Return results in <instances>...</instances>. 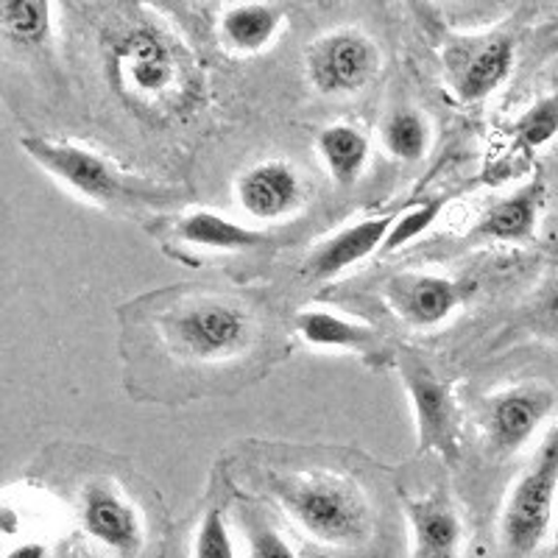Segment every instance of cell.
Masks as SVG:
<instances>
[{
  "instance_id": "obj_1",
  "label": "cell",
  "mask_w": 558,
  "mask_h": 558,
  "mask_svg": "<svg viewBox=\"0 0 558 558\" xmlns=\"http://www.w3.org/2000/svg\"><path fill=\"white\" fill-rule=\"evenodd\" d=\"M114 89L143 114H179L198 101L187 53L154 26L129 32L112 51Z\"/></svg>"
},
{
  "instance_id": "obj_2",
  "label": "cell",
  "mask_w": 558,
  "mask_h": 558,
  "mask_svg": "<svg viewBox=\"0 0 558 558\" xmlns=\"http://www.w3.org/2000/svg\"><path fill=\"white\" fill-rule=\"evenodd\" d=\"M20 146L45 173H51L70 193H76L96 207L143 209L162 207V204H171L177 198V193L157 187L146 179L132 177L104 154L76 146V143L28 134V137H20Z\"/></svg>"
},
{
  "instance_id": "obj_3",
  "label": "cell",
  "mask_w": 558,
  "mask_h": 558,
  "mask_svg": "<svg viewBox=\"0 0 558 558\" xmlns=\"http://www.w3.org/2000/svg\"><path fill=\"white\" fill-rule=\"evenodd\" d=\"M277 495L288 517L322 545L352 547L368 536L366 497L347 477L291 475Z\"/></svg>"
},
{
  "instance_id": "obj_4",
  "label": "cell",
  "mask_w": 558,
  "mask_h": 558,
  "mask_svg": "<svg viewBox=\"0 0 558 558\" xmlns=\"http://www.w3.org/2000/svg\"><path fill=\"white\" fill-rule=\"evenodd\" d=\"M166 343L179 357L223 361L252 341V316L235 299L198 296L179 302L162 316Z\"/></svg>"
},
{
  "instance_id": "obj_5",
  "label": "cell",
  "mask_w": 558,
  "mask_h": 558,
  "mask_svg": "<svg viewBox=\"0 0 558 558\" xmlns=\"http://www.w3.org/2000/svg\"><path fill=\"white\" fill-rule=\"evenodd\" d=\"M558 492V425L553 427L542 450L517 481L502 508L500 533L511 553L527 556L542 545L550 531L553 506Z\"/></svg>"
},
{
  "instance_id": "obj_6",
  "label": "cell",
  "mask_w": 558,
  "mask_h": 558,
  "mask_svg": "<svg viewBox=\"0 0 558 558\" xmlns=\"http://www.w3.org/2000/svg\"><path fill=\"white\" fill-rule=\"evenodd\" d=\"M400 377L405 383L408 400L416 418V452H436L456 466L461 458V433H458V408L452 388L438 380L425 361L413 352H402Z\"/></svg>"
},
{
  "instance_id": "obj_7",
  "label": "cell",
  "mask_w": 558,
  "mask_h": 558,
  "mask_svg": "<svg viewBox=\"0 0 558 558\" xmlns=\"http://www.w3.org/2000/svg\"><path fill=\"white\" fill-rule=\"evenodd\" d=\"M305 68L318 96H352L375 78L380 51L363 32H330L307 48Z\"/></svg>"
},
{
  "instance_id": "obj_8",
  "label": "cell",
  "mask_w": 558,
  "mask_h": 558,
  "mask_svg": "<svg viewBox=\"0 0 558 558\" xmlns=\"http://www.w3.org/2000/svg\"><path fill=\"white\" fill-rule=\"evenodd\" d=\"M475 286L436 274H400L386 286L388 305L413 327H438L472 296Z\"/></svg>"
},
{
  "instance_id": "obj_9",
  "label": "cell",
  "mask_w": 558,
  "mask_h": 558,
  "mask_svg": "<svg viewBox=\"0 0 558 558\" xmlns=\"http://www.w3.org/2000/svg\"><path fill=\"white\" fill-rule=\"evenodd\" d=\"M556 408V393L547 386H517L488 402V438L500 456L522 450Z\"/></svg>"
},
{
  "instance_id": "obj_10",
  "label": "cell",
  "mask_w": 558,
  "mask_h": 558,
  "mask_svg": "<svg viewBox=\"0 0 558 558\" xmlns=\"http://www.w3.org/2000/svg\"><path fill=\"white\" fill-rule=\"evenodd\" d=\"M82 527L98 545L121 558H134L143 547V525L126 497L104 481H93L82 497Z\"/></svg>"
},
{
  "instance_id": "obj_11",
  "label": "cell",
  "mask_w": 558,
  "mask_h": 558,
  "mask_svg": "<svg viewBox=\"0 0 558 558\" xmlns=\"http://www.w3.org/2000/svg\"><path fill=\"white\" fill-rule=\"evenodd\" d=\"M235 196L243 213L254 221H282L302 202V182L293 166L282 159H266L238 179Z\"/></svg>"
},
{
  "instance_id": "obj_12",
  "label": "cell",
  "mask_w": 558,
  "mask_h": 558,
  "mask_svg": "<svg viewBox=\"0 0 558 558\" xmlns=\"http://www.w3.org/2000/svg\"><path fill=\"white\" fill-rule=\"evenodd\" d=\"M402 213H383V216L363 218V221L352 223V227L341 229L330 241H324L307 260V274L313 279H332L343 274L347 268L357 266L366 260L368 254H375L377 248L383 252L388 235H391L393 223Z\"/></svg>"
},
{
  "instance_id": "obj_13",
  "label": "cell",
  "mask_w": 558,
  "mask_h": 558,
  "mask_svg": "<svg viewBox=\"0 0 558 558\" xmlns=\"http://www.w3.org/2000/svg\"><path fill=\"white\" fill-rule=\"evenodd\" d=\"M413 531V558H458L461 520L445 495L408 500Z\"/></svg>"
},
{
  "instance_id": "obj_14",
  "label": "cell",
  "mask_w": 558,
  "mask_h": 558,
  "mask_svg": "<svg viewBox=\"0 0 558 558\" xmlns=\"http://www.w3.org/2000/svg\"><path fill=\"white\" fill-rule=\"evenodd\" d=\"M514 68V43L508 37H488L472 45L470 57L456 64V96L463 104H477L492 96Z\"/></svg>"
},
{
  "instance_id": "obj_15",
  "label": "cell",
  "mask_w": 558,
  "mask_h": 558,
  "mask_svg": "<svg viewBox=\"0 0 558 558\" xmlns=\"http://www.w3.org/2000/svg\"><path fill=\"white\" fill-rule=\"evenodd\" d=\"M296 332L302 341L311 347L322 349H343V352H355L363 361H375L383 352V338L372 327L349 318L338 316L330 311H302L296 316Z\"/></svg>"
},
{
  "instance_id": "obj_16",
  "label": "cell",
  "mask_w": 558,
  "mask_h": 558,
  "mask_svg": "<svg viewBox=\"0 0 558 558\" xmlns=\"http://www.w3.org/2000/svg\"><path fill=\"white\" fill-rule=\"evenodd\" d=\"M542 196H545L542 182H533L514 196L500 198L472 227V235L492 238V241H527L536 232Z\"/></svg>"
},
{
  "instance_id": "obj_17",
  "label": "cell",
  "mask_w": 558,
  "mask_h": 558,
  "mask_svg": "<svg viewBox=\"0 0 558 558\" xmlns=\"http://www.w3.org/2000/svg\"><path fill=\"white\" fill-rule=\"evenodd\" d=\"M179 241L191 246L209 248V252H248V248L266 246V235L252 227L223 218L213 209H196L179 218L177 223Z\"/></svg>"
},
{
  "instance_id": "obj_18",
  "label": "cell",
  "mask_w": 558,
  "mask_h": 558,
  "mask_svg": "<svg viewBox=\"0 0 558 558\" xmlns=\"http://www.w3.org/2000/svg\"><path fill=\"white\" fill-rule=\"evenodd\" d=\"M286 12L274 3H238L221 17V37L238 53H260L277 39Z\"/></svg>"
},
{
  "instance_id": "obj_19",
  "label": "cell",
  "mask_w": 558,
  "mask_h": 558,
  "mask_svg": "<svg viewBox=\"0 0 558 558\" xmlns=\"http://www.w3.org/2000/svg\"><path fill=\"white\" fill-rule=\"evenodd\" d=\"M318 154H322L324 166L330 171L332 182L349 187L363 177L368 162V140L366 134L352 126H327L316 137Z\"/></svg>"
},
{
  "instance_id": "obj_20",
  "label": "cell",
  "mask_w": 558,
  "mask_h": 558,
  "mask_svg": "<svg viewBox=\"0 0 558 558\" xmlns=\"http://www.w3.org/2000/svg\"><path fill=\"white\" fill-rule=\"evenodd\" d=\"M3 34L20 48H39L51 37V3L43 0H3L0 3Z\"/></svg>"
},
{
  "instance_id": "obj_21",
  "label": "cell",
  "mask_w": 558,
  "mask_h": 558,
  "mask_svg": "<svg viewBox=\"0 0 558 558\" xmlns=\"http://www.w3.org/2000/svg\"><path fill=\"white\" fill-rule=\"evenodd\" d=\"M383 143L400 162H418L430 148V129L413 109H397L383 126Z\"/></svg>"
},
{
  "instance_id": "obj_22",
  "label": "cell",
  "mask_w": 558,
  "mask_h": 558,
  "mask_svg": "<svg viewBox=\"0 0 558 558\" xmlns=\"http://www.w3.org/2000/svg\"><path fill=\"white\" fill-rule=\"evenodd\" d=\"M450 196H436V198H427V202H418L413 207H408L397 223H393L391 235H388L386 246L383 252H393V248H402L405 243L416 241L418 235H425L427 229L436 223V218L441 216V209L447 207Z\"/></svg>"
},
{
  "instance_id": "obj_23",
  "label": "cell",
  "mask_w": 558,
  "mask_h": 558,
  "mask_svg": "<svg viewBox=\"0 0 558 558\" xmlns=\"http://www.w3.org/2000/svg\"><path fill=\"white\" fill-rule=\"evenodd\" d=\"M558 134V96L542 98L517 121V140L527 148H539Z\"/></svg>"
},
{
  "instance_id": "obj_24",
  "label": "cell",
  "mask_w": 558,
  "mask_h": 558,
  "mask_svg": "<svg viewBox=\"0 0 558 558\" xmlns=\"http://www.w3.org/2000/svg\"><path fill=\"white\" fill-rule=\"evenodd\" d=\"M193 558H238L227 520L218 508H209L204 514L196 533V545H193Z\"/></svg>"
},
{
  "instance_id": "obj_25",
  "label": "cell",
  "mask_w": 558,
  "mask_h": 558,
  "mask_svg": "<svg viewBox=\"0 0 558 558\" xmlns=\"http://www.w3.org/2000/svg\"><path fill=\"white\" fill-rule=\"evenodd\" d=\"M527 322L542 336H558V279L536 296Z\"/></svg>"
},
{
  "instance_id": "obj_26",
  "label": "cell",
  "mask_w": 558,
  "mask_h": 558,
  "mask_svg": "<svg viewBox=\"0 0 558 558\" xmlns=\"http://www.w3.org/2000/svg\"><path fill=\"white\" fill-rule=\"evenodd\" d=\"M248 558H296V553L274 527L257 525L248 531Z\"/></svg>"
},
{
  "instance_id": "obj_27",
  "label": "cell",
  "mask_w": 558,
  "mask_h": 558,
  "mask_svg": "<svg viewBox=\"0 0 558 558\" xmlns=\"http://www.w3.org/2000/svg\"><path fill=\"white\" fill-rule=\"evenodd\" d=\"M7 558H45V547L37 545V542H28V545L12 547Z\"/></svg>"
},
{
  "instance_id": "obj_28",
  "label": "cell",
  "mask_w": 558,
  "mask_h": 558,
  "mask_svg": "<svg viewBox=\"0 0 558 558\" xmlns=\"http://www.w3.org/2000/svg\"><path fill=\"white\" fill-rule=\"evenodd\" d=\"M556 550H558V525H556Z\"/></svg>"
},
{
  "instance_id": "obj_29",
  "label": "cell",
  "mask_w": 558,
  "mask_h": 558,
  "mask_svg": "<svg viewBox=\"0 0 558 558\" xmlns=\"http://www.w3.org/2000/svg\"><path fill=\"white\" fill-rule=\"evenodd\" d=\"M87 558H98V556H93V553H89V556Z\"/></svg>"
}]
</instances>
